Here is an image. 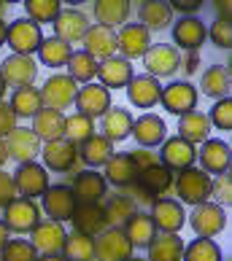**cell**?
<instances>
[{"instance_id": "obj_21", "label": "cell", "mask_w": 232, "mask_h": 261, "mask_svg": "<svg viewBox=\"0 0 232 261\" xmlns=\"http://www.w3.org/2000/svg\"><path fill=\"white\" fill-rule=\"evenodd\" d=\"M73 226L76 231H81L86 237H98L100 231L108 229V221H105V213H103V205H95V202H79L73 210Z\"/></svg>"}, {"instance_id": "obj_28", "label": "cell", "mask_w": 232, "mask_h": 261, "mask_svg": "<svg viewBox=\"0 0 232 261\" xmlns=\"http://www.w3.org/2000/svg\"><path fill=\"white\" fill-rule=\"evenodd\" d=\"M159 92H162V84L151 75H132V81L127 84V97L135 108H143L149 111L159 102Z\"/></svg>"}, {"instance_id": "obj_52", "label": "cell", "mask_w": 232, "mask_h": 261, "mask_svg": "<svg viewBox=\"0 0 232 261\" xmlns=\"http://www.w3.org/2000/svg\"><path fill=\"white\" fill-rule=\"evenodd\" d=\"M16 199V186H14V175L0 170V210H3L8 202Z\"/></svg>"}, {"instance_id": "obj_54", "label": "cell", "mask_w": 232, "mask_h": 261, "mask_svg": "<svg viewBox=\"0 0 232 261\" xmlns=\"http://www.w3.org/2000/svg\"><path fill=\"white\" fill-rule=\"evenodd\" d=\"M173 11H181L183 16H192L200 8V0H176V3H170Z\"/></svg>"}, {"instance_id": "obj_24", "label": "cell", "mask_w": 232, "mask_h": 261, "mask_svg": "<svg viewBox=\"0 0 232 261\" xmlns=\"http://www.w3.org/2000/svg\"><path fill=\"white\" fill-rule=\"evenodd\" d=\"M105 189H108V183H105V178L100 175L98 170L76 172L73 186H71L76 202H95V205H100V199L105 197Z\"/></svg>"}, {"instance_id": "obj_49", "label": "cell", "mask_w": 232, "mask_h": 261, "mask_svg": "<svg viewBox=\"0 0 232 261\" xmlns=\"http://www.w3.org/2000/svg\"><path fill=\"white\" fill-rule=\"evenodd\" d=\"M208 38L214 46H219V49H229L232 46V22L229 19H216L208 30Z\"/></svg>"}, {"instance_id": "obj_10", "label": "cell", "mask_w": 232, "mask_h": 261, "mask_svg": "<svg viewBox=\"0 0 232 261\" xmlns=\"http://www.w3.org/2000/svg\"><path fill=\"white\" fill-rule=\"evenodd\" d=\"M38 75V65L33 57H22V54H11L0 62V79L6 86L22 89V86H33Z\"/></svg>"}, {"instance_id": "obj_1", "label": "cell", "mask_w": 232, "mask_h": 261, "mask_svg": "<svg viewBox=\"0 0 232 261\" xmlns=\"http://www.w3.org/2000/svg\"><path fill=\"white\" fill-rule=\"evenodd\" d=\"M211 175H205L200 167H187L178 172V178L173 180V186H176V194L181 202H187V205H202V202H208L211 197Z\"/></svg>"}, {"instance_id": "obj_63", "label": "cell", "mask_w": 232, "mask_h": 261, "mask_svg": "<svg viewBox=\"0 0 232 261\" xmlns=\"http://www.w3.org/2000/svg\"><path fill=\"white\" fill-rule=\"evenodd\" d=\"M0 8H3V3H0Z\"/></svg>"}, {"instance_id": "obj_20", "label": "cell", "mask_w": 232, "mask_h": 261, "mask_svg": "<svg viewBox=\"0 0 232 261\" xmlns=\"http://www.w3.org/2000/svg\"><path fill=\"white\" fill-rule=\"evenodd\" d=\"M6 148H8V159H14L19 164H27V162H35V156L41 153V140L35 138L33 129L16 127L6 138Z\"/></svg>"}, {"instance_id": "obj_2", "label": "cell", "mask_w": 232, "mask_h": 261, "mask_svg": "<svg viewBox=\"0 0 232 261\" xmlns=\"http://www.w3.org/2000/svg\"><path fill=\"white\" fill-rule=\"evenodd\" d=\"M38 221H41V207L35 205V199L16 197L14 202H8L3 207V224L14 234H30L38 226Z\"/></svg>"}, {"instance_id": "obj_32", "label": "cell", "mask_w": 232, "mask_h": 261, "mask_svg": "<svg viewBox=\"0 0 232 261\" xmlns=\"http://www.w3.org/2000/svg\"><path fill=\"white\" fill-rule=\"evenodd\" d=\"M208 132H211V121L202 111H189L178 116V138L197 146V143H205L208 140Z\"/></svg>"}, {"instance_id": "obj_19", "label": "cell", "mask_w": 232, "mask_h": 261, "mask_svg": "<svg viewBox=\"0 0 232 261\" xmlns=\"http://www.w3.org/2000/svg\"><path fill=\"white\" fill-rule=\"evenodd\" d=\"M149 46H151V38L143 24H124L122 33H116V49L122 51V57L127 62L143 57L149 51Z\"/></svg>"}, {"instance_id": "obj_29", "label": "cell", "mask_w": 232, "mask_h": 261, "mask_svg": "<svg viewBox=\"0 0 232 261\" xmlns=\"http://www.w3.org/2000/svg\"><path fill=\"white\" fill-rule=\"evenodd\" d=\"M35 138L49 143V140H60L65 138V113L62 111H52V108H41L33 116V127Z\"/></svg>"}, {"instance_id": "obj_14", "label": "cell", "mask_w": 232, "mask_h": 261, "mask_svg": "<svg viewBox=\"0 0 232 261\" xmlns=\"http://www.w3.org/2000/svg\"><path fill=\"white\" fill-rule=\"evenodd\" d=\"M149 216L154 221V226H157V231H162V234H178L183 224H187L183 207L176 199H154Z\"/></svg>"}, {"instance_id": "obj_50", "label": "cell", "mask_w": 232, "mask_h": 261, "mask_svg": "<svg viewBox=\"0 0 232 261\" xmlns=\"http://www.w3.org/2000/svg\"><path fill=\"white\" fill-rule=\"evenodd\" d=\"M211 197H216V205H229L232 202V175L229 172H221L216 175V180H211Z\"/></svg>"}, {"instance_id": "obj_17", "label": "cell", "mask_w": 232, "mask_h": 261, "mask_svg": "<svg viewBox=\"0 0 232 261\" xmlns=\"http://www.w3.org/2000/svg\"><path fill=\"white\" fill-rule=\"evenodd\" d=\"M84 43V51L92 57L95 62L100 60H111V57H116V33L111 30V27H103V24H89V30H86V35L81 38Z\"/></svg>"}, {"instance_id": "obj_4", "label": "cell", "mask_w": 232, "mask_h": 261, "mask_svg": "<svg viewBox=\"0 0 232 261\" xmlns=\"http://www.w3.org/2000/svg\"><path fill=\"white\" fill-rule=\"evenodd\" d=\"M189 226L197 237L214 240L219 231H224V226H227V213L221 205H216V202H202V205H195V210H192Z\"/></svg>"}, {"instance_id": "obj_55", "label": "cell", "mask_w": 232, "mask_h": 261, "mask_svg": "<svg viewBox=\"0 0 232 261\" xmlns=\"http://www.w3.org/2000/svg\"><path fill=\"white\" fill-rule=\"evenodd\" d=\"M178 70H183V73H197V70H200V54H197V51H189V54L181 60Z\"/></svg>"}, {"instance_id": "obj_35", "label": "cell", "mask_w": 232, "mask_h": 261, "mask_svg": "<svg viewBox=\"0 0 232 261\" xmlns=\"http://www.w3.org/2000/svg\"><path fill=\"white\" fill-rule=\"evenodd\" d=\"M138 19L146 30H165V27L173 22V8L170 3H162V0H149V3H141L138 8Z\"/></svg>"}, {"instance_id": "obj_12", "label": "cell", "mask_w": 232, "mask_h": 261, "mask_svg": "<svg viewBox=\"0 0 232 261\" xmlns=\"http://www.w3.org/2000/svg\"><path fill=\"white\" fill-rule=\"evenodd\" d=\"M41 156H43V164L49 170H57V172L79 170V146H73V143L65 140V138L43 143Z\"/></svg>"}, {"instance_id": "obj_9", "label": "cell", "mask_w": 232, "mask_h": 261, "mask_svg": "<svg viewBox=\"0 0 232 261\" xmlns=\"http://www.w3.org/2000/svg\"><path fill=\"white\" fill-rule=\"evenodd\" d=\"M14 186L19 197H27V199L43 197V191L49 189V172L38 162L19 164V170L14 172Z\"/></svg>"}, {"instance_id": "obj_3", "label": "cell", "mask_w": 232, "mask_h": 261, "mask_svg": "<svg viewBox=\"0 0 232 261\" xmlns=\"http://www.w3.org/2000/svg\"><path fill=\"white\" fill-rule=\"evenodd\" d=\"M6 43L11 46L14 54H22V57H33L43 43V33H41V24H35L33 19H14V24H8V35H6Z\"/></svg>"}, {"instance_id": "obj_33", "label": "cell", "mask_w": 232, "mask_h": 261, "mask_svg": "<svg viewBox=\"0 0 232 261\" xmlns=\"http://www.w3.org/2000/svg\"><path fill=\"white\" fill-rule=\"evenodd\" d=\"M146 248H149L146 261H181L183 256V240L178 234H162L159 231Z\"/></svg>"}, {"instance_id": "obj_16", "label": "cell", "mask_w": 232, "mask_h": 261, "mask_svg": "<svg viewBox=\"0 0 232 261\" xmlns=\"http://www.w3.org/2000/svg\"><path fill=\"white\" fill-rule=\"evenodd\" d=\"M159 159H162V167H168L170 172H181L187 167H195L197 148L192 146V143L181 140V138H165L162 151H159Z\"/></svg>"}, {"instance_id": "obj_27", "label": "cell", "mask_w": 232, "mask_h": 261, "mask_svg": "<svg viewBox=\"0 0 232 261\" xmlns=\"http://www.w3.org/2000/svg\"><path fill=\"white\" fill-rule=\"evenodd\" d=\"M98 75H100V84L111 92V89H124L135 73H132V62H127L124 57H111V60L98 62Z\"/></svg>"}, {"instance_id": "obj_58", "label": "cell", "mask_w": 232, "mask_h": 261, "mask_svg": "<svg viewBox=\"0 0 232 261\" xmlns=\"http://www.w3.org/2000/svg\"><path fill=\"white\" fill-rule=\"evenodd\" d=\"M8 162V148H6V140H0V167Z\"/></svg>"}, {"instance_id": "obj_48", "label": "cell", "mask_w": 232, "mask_h": 261, "mask_svg": "<svg viewBox=\"0 0 232 261\" xmlns=\"http://www.w3.org/2000/svg\"><path fill=\"white\" fill-rule=\"evenodd\" d=\"M208 121H211V127H216V129H224V132L232 129V97L216 100V105L208 113Z\"/></svg>"}, {"instance_id": "obj_34", "label": "cell", "mask_w": 232, "mask_h": 261, "mask_svg": "<svg viewBox=\"0 0 232 261\" xmlns=\"http://www.w3.org/2000/svg\"><path fill=\"white\" fill-rule=\"evenodd\" d=\"M113 143L108 138H103V135L95 132L89 140H84L79 146V159L84 164H89V167H100V164H105L111 156H113Z\"/></svg>"}, {"instance_id": "obj_56", "label": "cell", "mask_w": 232, "mask_h": 261, "mask_svg": "<svg viewBox=\"0 0 232 261\" xmlns=\"http://www.w3.org/2000/svg\"><path fill=\"white\" fill-rule=\"evenodd\" d=\"M216 11H219V19H229L232 3H227V0H219V3H216Z\"/></svg>"}, {"instance_id": "obj_8", "label": "cell", "mask_w": 232, "mask_h": 261, "mask_svg": "<svg viewBox=\"0 0 232 261\" xmlns=\"http://www.w3.org/2000/svg\"><path fill=\"white\" fill-rule=\"evenodd\" d=\"M132 256V243L122 229L108 226L95 237V261H124Z\"/></svg>"}, {"instance_id": "obj_22", "label": "cell", "mask_w": 232, "mask_h": 261, "mask_svg": "<svg viewBox=\"0 0 232 261\" xmlns=\"http://www.w3.org/2000/svg\"><path fill=\"white\" fill-rule=\"evenodd\" d=\"M205 38H208V30L197 16H181L173 24V43H176V49L181 46L183 51H197L205 43Z\"/></svg>"}, {"instance_id": "obj_5", "label": "cell", "mask_w": 232, "mask_h": 261, "mask_svg": "<svg viewBox=\"0 0 232 261\" xmlns=\"http://www.w3.org/2000/svg\"><path fill=\"white\" fill-rule=\"evenodd\" d=\"M76 92H79V84H76L71 75H49L41 89V102L43 108L52 111H65L76 102Z\"/></svg>"}, {"instance_id": "obj_36", "label": "cell", "mask_w": 232, "mask_h": 261, "mask_svg": "<svg viewBox=\"0 0 232 261\" xmlns=\"http://www.w3.org/2000/svg\"><path fill=\"white\" fill-rule=\"evenodd\" d=\"M8 105H11V111H14L16 119H33V116L43 108L41 89H35V86H22V89H14Z\"/></svg>"}, {"instance_id": "obj_30", "label": "cell", "mask_w": 232, "mask_h": 261, "mask_svg": "<svg viewBox=\"0 0 232 261\" xmlns=\"http://www.w3.org/2000/svg\"><path fill=\"white\" fill-rule=\"evenodd\" d=\"M122 231L127 234V240L132 243V248H146V245L151 243V240L159 234L149 213H138V210H135L132 216H130L127 221H124Z\"/></svg>"}, {"instance_id": "obj_37", "label": "cell", "mask_w": 232, "mask_h": 261, "mask_svg": "<svg viewBox=\"0 0 232 261\" xmlns=\"http://www.w3.org/2000/svg\"><path fill=\"white\" fill-rule=\"evenodd\" d=\"M176 172H170L168 167H162V164H154V167L149 170H143L141 175H138V186L146 191V194H151L154 199H157L159 194H165V191L173 186V178Z\"/></svg>"}, {"instance_id": "obj_47", "label": "cell", "mask_w": 232, "mask_h": 261, "mask_svg": "<svg viewBox=\"0 0 232 261\" xmlns=\"http://www.w3.org/2000/svg\"><path fill=\"white\" fill-rule=\"evenodd\" d=\"M0 261H38V253L30 240H8V245L0 250Z\"/></svg>"}, {"instance_id": "obj_45", "label": "cell", "mask_w": 232, "mask_h": 261, "mask_svg": "<svg viewBox=\"0 0 232 261\" xmlns=\"http://www.w3.org/2000/svg\"><path fill=\"white\" fill-rule=\"evenodd\" d=\"M67 75L76 84H92V79L98 75V62L92 60L86 51H73L71 60H67Z\"/></svg>"}, {"instance_id": "obj_62", "label": "cell", "mask_w": 232, "mask_h": 261, "mask_svg": "<svg viewBox=\"0 0 232 261\" xmlns=\"http://www.w3.org/2000/svg\"><path fill=\"white\" fill-rule=\"evenodd\" d=\"M124 261H146V258H141V256H130V258H124Z\"/></svg>"}, {"instance_id": "obj_39", "label": "cell", "mask_w": 232, "mask_h": 261, "mask_svg": "<svg viewBox=\"0 0 232 261\" xmlns=\"http://www.w3.org/2000/svg\"><path fill=\"white\" fill-rule=\"evenodd\" d=\"M103 213H105V221H108V226L122 229L124 221H127L132 213H135V199H132L130 194H113V197L105 199Z\"/></svg>"}, {"instance_id": "obj_18", "label": "cell", "mask_w": 232, "mask_h": 261, "mask_svg": "<svg viewBox=\"0 0 232 261\" xmlns=\"http://www.w3.org/2000/svg\"><path fill=\"white\" fill-rule=\"evenodd\" d=\"M43 213L49 216L52 221H71L73 216V210H76V197H73V191L71 186H49L43 191Z\"/></svg>"}, {"instance_id": "obj_40", "label": "cell", "mask_w": 232, "mask_h": 261, "mask_svg": "<svg viewBox=\"0 0 232 261\" xmlns=\"http://www.w3.org/2000/svg\"><path fill=\"white\" fill-rule=\"evenodd\" d=\"M62 256L67 261H95V237H86L81 231H71L65 237Z\"/></svg>"}, {"instance_id": "obj_42", "label": "cell", "mask_w": 232, "mask_h": 261, "mask_svg": "<svg viewBox=\"0 0 232 261\" xmlns=\"http://www.w3.org/2000/svg\"><path fill=\"white\" fill-rule=\"evenodd\" d=\"M71 54H73L71 46L52 35V38H43L41 49H38V60H41L46 67H62V65H67Z\"/></svg>"}, {"instance_id": "obj_44", "label": "cell", "mask_w": 232, "mask_h": 261, "mask_svg": "<svg viewBox=\"0 0 232 261\" xmlns=\"http://www.w3.org/2000/svg\"><path fill=\"white\" fill-rule=\"evenodd\" d=\"M92 135H95V119H89L84 113L65 116V140H71L73 146H81Z\"/></svg>"}, {"instance_id": "obj_51", "label": "cell", "mask_w": 232, "mask_h": 261, "mask_svg": "<svg viewBox=\"0 0 232 261\" xmlns=\"http://www.w3.org/2000/svg\"><path fill=\"white\" fill-rule=\"evenodd\" d=\"M14 129H16V116L11 111V105L0 100V140H6Z\"/></svg>"}, {"instance_id": "obj_23", "label": "cell", "mask_w": 232, "mask_h": 261, "mask_svg": "<svg viewBox=\"0 0 232 261\" xmlns=\"http://www.w3.org/2000/svg\"><path fill=\"white\" fill-rule=\"evenodd\" d=\"M130 135L138 140L141 148H154V146H162V143H165L168 127H165V121H162L157 113H143L141 119L132 121V132Z\"/></svg>"}, {"instance_id": "obj_7", "label": "cell", "mask_w": 232, "mask_h": 261, "mask_svg": "<svg viewBox=\"0 0 232 261\" xmlns=\"http://www.w3.org/2000/svg\"><path fill=\"white\" fill-rule=\"evenodd\" d=\"M65 237L67 231L60 221H38V226L30 231V245L35 248L38 256H57L62 253V245H65Z\"/></svg>"}, {"instance_id": "obj_59", "label": "cell", "mask_w": 232, "mask_h": 261, "mask_svg": "<svg viewBox=\"0 0 232 261\" xmlns=\"http://www.w3.org/2000/svg\"><path fill=\"white\" fill-rule=\"evenodd\" d=\"M6 35H8V24L0 19V46H6Z\"/></svg>"}, {"instance_id": "obj_6", "label": "cell", "mask_w": 232, "mask_h": 261, "mask_svg": "<svg viewBox=\"0 0 232 261\" xmlns=\"http://www.w3.org/2000/svg\"><path fill=\"white\" fill-rule=\"evenodd\" d=\"M143 65L151 79H168L181 67V51L170 43H151L149 51L143 54Z\"/></svg>"}, {"instance_id": "obj_31", "label": "cell", "mask_w": 232, "mask_h": 261, "mask_svg": "<svg viewBox=\"0 0 232 261\" xmlns=\"http://www.w3.org/2000/svg\"><path fill=\"white\" fill-rule=\"evenodd\" d=\"M103 138H108L111 143H122V140H127L130 138V132H132V113L130 111H124V108H111L105 111L103 116Z\"/></svg>"}, {"instance_id": "obj_57", "label": "cell", "mask_w": 232, "mask_h": 261, "mask_svg": "<svg viewBox=\"0 0 232 261\" xmlns=\"http://www.w3.org/2000/svg\"><path fill=\"white\" fill-rule=\"evenodd\" d=\"M8 240H11V231H8V226L3 224V221H0V250L8 245Z\"/></svg>"}, {"instance_id": "obj_25", "label": "cell", "mask_w": 232, "mask_h": 261, "mask_svg": "<svg viewBox=\"0 0 232 261\" xmlns=\"http://www.w3.org/2000/svg\"><path fill=\"white\" fill-rule=\"evenodd\" d=\"M86 30H89V19H86L79 8H65V11H60V16L54 19V38L65 41L67 46L81 41L86 35Z\"/></svg>"}, {"instance_id": "obj_60", "label": "cell", "mask_w": 232, "mask_h": 261, "mask_svg": "<svg viewBox=\"0 0 232 261\" xmlns=\"http://www.w3.org/2000/svg\"><path fill=\"white\" fill-rule=\"evenodd\" d=\"M38 261H67L62 253H57V256H38Z\"/></svg>"}, {"instance_id": "obj_26", "label": "cell", "mask_w": 232, "mask_h": 261, "mask_svg": "<svg viewBox=\"0 0 232 261\" xmlns=\"http://www.w3.org/2000/svg\"><path fill=\"white\" fill-rule=\"evenodd\" d=\"M103 167H105V172H103L105 183H111L116 189H130L132 183H138V175H141L138 167L130 159V153H113Z\"/></svg>"}, {"instance_id": "obj_15", "label": "cell", "mask_w": 232, "mask_h": 261, "mask_svg": "<svg viewBox=\"0 0 232 261\" xmlns=\"http://www.w3.org/2000/svg\"><path fill=\"white\" fill-rule=\"evenodd\" d=\"M76 113H84L89 119H100V116L111 108V92L105 89L103 84H84L79 92H76Z\"/></svg>"}, {"instance_id": "obj_46", "label": "cell", "mask_w": 232, "mask_h": 261, "mask_svg": "<svg viewBox=\"0 0 232 261\" xmlns=\"http://www.w3.org/2000/svg\"><path fill=\"white\" fill-rule=\"evenodd\" d=\"M25 11H27V19H33L35 24H49L60 16L62 8L57 0H27Z\"/></svg>"}, {"instance_id": "obj_61", "label": "cell", "mask_w": 232, "mask_h": 261, "mask_svg": "<svg viewBox=\"0 0 232 261\" xmlns=\"http://www.w3.org/2000/svg\"><path fill=\"white\" fill-rule=\"evenodd\" d=\"M3 94H6V84H3V79H0V100H3Z\"/></svg>"}, {"instance_id": "obj_43", "label": "cell", "mask_w": 232, "mask_h": 261, "mask_svg": "<svg viewBox=\"0 0 232 261\" xmlns=\"http://www.w3.org/2000/svg\"><path fill=\"white\" fill-rule=\"evenodd\" d=\"M181 261H224L221 258V248L208 237H197L189 245H183Z\"/></svg>"}, {"instance_id": "obj_41", "label": "cell", "mask_w": 232, "mask_h": 261, "mask_svg": "<svg viewBox=\"0 0 232 261\" xmlns=\"http://www.w3.org/2000/svg\"><path fill=\"white\" fill-rule=\"evenodd\" d=\"M200 89L208 94V97H229V73H227V67L224 65H214V67H208L205 73H202V79H200Z\"/></svg>"}, {"instance_id": "obj_53", "label": "cell", "mask_w": 232, "mask_h": 261, "mask_svg": "<svg viewBox=\"0 0 232 261\" xmlns=\"http://www.w3.org/2000/svg\"><path fill=\"white\" fill-rule=\"evenodd\" d=\"M127 153H130L132 164L138 167V172L154 167V164H159V162H157V153H151L149 148H135V151H127Z\"/></svg>"}, {"instance_id": "obj_38", "label": "cell", "mask_w": 232, "mask_h": 261, "mask_svg": "<svg viewBox=\"0 0 232 261\" xmlns=\"http://www.w3.org/2000/svg\"><path fill=\"white\" fill-rule=\"evenodd\" d=\"M130 3L127 0H100V3H95V19H98V24L103 27H113L116 24H124L130 16Z\"/></svg>"}, {"instance_id": "obj_11", "label": "cell", "mask_w": 232, "mask_h": 261, "mask_svg": "<svg viewBox=\"0 0 232 261\" xmlns=\"http://www.w3.org/2000/svg\"><path fill=\"white\" fill-rule=\"evenodd\" d=\"M197 159H200V170L205 175H221V172H229L232 167V151H229V143L219 140V138H208L202 143V148L197 151Z\"/></svg>"}, {"instance_id": "obj_13", "label": "cell", "mask_w": 232, "mask_h": 261, "mask_svg": "<svg viewBox=\"0 0 232 261\" xmlns=\"http://www.w3.org/2000/svg\"><path fill=\"white\" fill-rule=\"evenodd\" d=\"M159 102H162V108H165L168 113L183 116V113L195 111L197 89L189 81H173V84H168L165 89L159 92Z\"/></svg>"}]
</instances>
